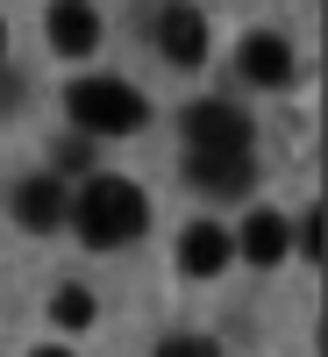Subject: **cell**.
Here are the masks:
<instances>
[{"mask_svg":"<svg viewBox=\"0 0 328 357\" xmlns=\"http://www.w3.org/2000/svg\"><path fill=\"white\" fill-rule=\"evenodd\" d=\"M150 357H221V350L207 343V336H164V343H157Z\"/></svg>","mask_w":328,"mask_h":357,"instance_id":"cell-12","label":"cell"},{"mask_svg":"<svg viewBox=\"0 0 328 357\" xmlns=\"http://www.w3.org/2000/svg\"><path fill=\"white\" fill-rule=\"evenodd\" d=\"M157 50L171 57V65H200V57H207V22H200V8L171 0V8L157 15Z\"/></svg>","mask_w":328,"mask_h":357,"instance_id":"cell-4","label":"cell"},{"mask_svg":"<svg viewBox=\"0 0 328 357\" xmlns=\"http://www.w3.org/2000/svg\"><path fill=\"white\" fill-rule=\"evenodd\" d=\"M235 250H243L250 264H279V257L292 250V236H286V222H279V215H250V222H243V243H235Z\"/></svg>","mask_w":328,"mask_h":357,"instance_id":"cell-10","label":"cell"},{"mask_svg":"<svg viewBox=\"0 0 328 357\" xmlns=\"http://www.w3.org/2000/svg\"><path fill=\"white\" fill-rule=\"evenodd\" d=\"M43 29H50V50H65V57H86L100 43V15L86 8V0H57L43 15Z\"/></svg>","mask_w":328,"mask_h":357,"instance_id":"cell-7","label":"cell"},{"mask_svg":"<svg viewBox=\"0 0 328 357\" xmlns=\"http://www.w3.org/2000/svg\"><path fill=\"white\" fill-rule=\"evenodd\" d=\"M243 79H250V86H286V79H292V50H286V36H272V29L243 36Z\"/></svg>","mask_w":328,"mask_h":357,"instance_id":"cell-9","label":"cell"},{"mask_svg":"<svg viewBox=\"0 0 328 357\" xmlns=\"http://www.w3.org/2000/svg\"><path fill=\"white\" fill-rule=\"evenodd\" d=\"M57 165H65V172H86V165H93V151H86V143H65V151H57Z\"/></svg>","mask_w":328,"mask_h":357,"instance_id":"cell-13","label":"cell"},{"mask_svg":"<svg viewBox=\"0 0 328 357\" xmlns=\"http://www.w3.org/2000/svg\"><path fill=\"white\" fill-rule=\"evenodd\" d=\"M65 107H72V122L86 136H129V129L150 122V107H143V93L129 79H79L65 93Z\"/></svg>","mask_w":328,"mask_h":357,"instance_id":"cell-2","label":"cell"},{"mask_svg":"<svg viewBox=\"0 0 328 357\" xmlns=\"http://www.w3.org/2000/svg\"><path fill=\"white\" fill-rule=\"evenodd\" d=\"M15 222H22L29 236H50L57 222H65V193H57V178H50V172L15 186Z\"/></svg>","mask_w":328,"mask_h":357,"instance_id":"cell-8","label":"cell"},{"mask_svg":"<svg viewBox=\"0 0 328 357\" xmlns=\"http://www.w3.org/2000/svg\"><path fill=\"white\" fill-rule=\"evenodd\" d=\"M36 357H72V350H36Z\"/></svg>","mask_w":328,"mask_h":357,"instance_id":"cell-14","label":"cell"},{"mask_svg":"<svg viewBox=\"0 0 328 357\" xmlns=\"http://www.w3.org/2000/svg\"><path fill=\"white\" fill-rule=\"evenodd\" d=\"M186 178L200 193H243L257 178V165H250V151H193L186 158Z\"/></svg>","mask_w":328,"mask_h":357,"instance_id":"cell-5","label":"cell"},{"mask_svg":"<svg viewBox=\"0 0 328 357\" xmlns=\"http://www.w3.org/2000/svg\"><path fill=\"white\" fill-rule=\"evenodd\" d=\"M72 222H79V236L93 250H122V243H136V236L150 229V200H143V186H129V178H86Z\"/></svg>","mask_w":328,"mask_h":357,"instance_id":"cell-1","label":"cell"},{"mask_svg":"<svg viewBox=\"0 0 328 357\" xmlns=\"http://www.w3.org/2000/svg\"><path fill=\"white\" fill-rule=\"evenodd\" d=\"M228 257H235V236L221 222H193L186 236H178V264H186V279H214Z\"/></svg>","mask_w":328,"mask_h":357,"instance_id":"cell-6","label":"cell"},{"mask_svg":"<svg viewBox=\"0 0 328 357\" xmlns=\"http://www.w3.org/2000/svg\"><path fill=\"white\" fill-rule=\"evenodd\" d=\"M186 143L193 151H250V114L228 100H193L186 107Z\"/></svg>","mask_w":328,"mask_h":357,"instance_id":"cell-3","label":"cell"},{"mask_svg":"<svg viewBox=\"0 0 328 357\" xmlns=\"http://www.w3.org/2000/svg\"><path fill=\"white\" fill-rule=\"evenodd\" d=\"M57 321H65V329H86V321H93V293L65 286V293H57Z\"/></svg>","mask_w":328,"mask_h":357,"instance_id":"cell-11","label":"cell"},{"mask_svg":"<svg viewBox=\"0 0 328 357\" xmlns=\"http://www.w3.org/2000/svg\"><path fill=\"white\" fill-rule=\"evenodd\" d=\"M0 50H8V22H0Z\"/></svg>","mask_w":328,"mask_h":357,"instance_id":"cell-15","label":"cell"}]
</instances>
